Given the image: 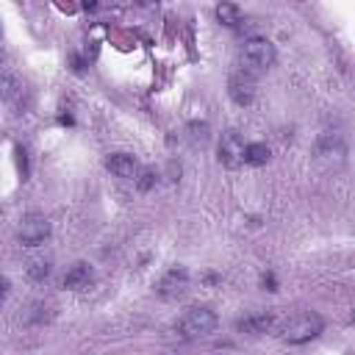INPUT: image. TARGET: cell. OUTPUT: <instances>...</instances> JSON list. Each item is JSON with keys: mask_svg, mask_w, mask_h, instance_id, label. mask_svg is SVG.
Returning a JSON list of instances; mask_svg holds the SVG:
<instances>
[{"mask_svg": "<svg viewBox=\"0 0 355 355\" xmlns=\"http://www.w3.org/2000/svg\"><path fill=\"white\" fill-rule=\"evenodd\" d=\"M275 59H278V50H275V45L270 42V39H264V37H253V39H247L245 45H242V53H239V61H242V67H245V72H267L272 64H275Z\"/></svg>", "mask_w": 355, "mask_h": 355, "instance_id": "obj_1", "label": "cell"}, {"mask_svg": "<svg viewBox=\"0 0 355 355\" xmlns=\"http://www.w3.org/2000/svg\"><path fill=\"white\" fill-rule=\"evenodd\" d=\"M214 327H216V314H214L208 305H194V308H189V311L183 314L181 325H178V330H181L183 338H203V336L214 333Z\"/></svg>", "mask_w": 355, "mask_h": 355, "instance_id": "obj_2", "label": "cell"}, {"mask_svg": "<svg viewBox=\"0 0 355 355\" xmlns=\"http://www.w3.org/2000/svg\"><path fill=\"white\" fill-rule=\"evenodd\" d=\"M322 330H325V322L319 314H300V316L289 319V325L283 327V341L286 344H308Z\"/></svg>", "mask_w": 355, "mask_h": 355, "instance_id": "obj_3", "label": "cell"}, {"mask_svg": "<svg viewBox=\"0 0 355 355\" xmlns=\"http://www.w3.org/2000/svg\"><path fill=\"white\" fill-rule=\"evenodd\" d=\"M17 239L23 247H39L50 239V222L42 214H26L17 227Z\"/></svg>", "mask_w": 355, "mask_h": 355, "instance_id": "obj_4", "label": "cell"}, {"mask_svg": "<svg viewBox=\"0 0 355 355\" xmlns=\"http://www.w3.org/2000/svg\"><path fill=\"white\" fill-rule=\"evenodd\" d=\"M216 159L225 170H239L245 164V139L239 131H225L216 145Z\"/></svg>", "mask_w": 355, "mask_h": 355, "instance_id": "obj_5", "label": "cell"}, {"mask_svg": "<svg viewBox=\"0 0 355 355\" xmlns=\"http://www.w3.org/2000/svg\"><path fill=\"white\" fill-rule=\"evenodd\" d=\"M156 292H159L161 300H181V297L189 292V272H186V267H172V270H167V272L161 275Z\"/></svg>", "mask_w": 355, "mask_h": 355, "instance_id": "obj_6", "label": "cell"}, {"mask_svg": "<svg viewBox=\"0 0 355 355\" xmlns=\"http://www.w3.org/2000/svg\"><path fill=\"white\" fill-rule=\"evenodd\" d=\"M227 94H230V100L236 103V105H250L253 100H256V78L250 75V72H233L230 78H227Z\"/></svg>", "mask_w": 355, "mask_h": 355, "instance_id": "obj_7", "label": "cell"}, {"mask_svg": "<svg viewBox=\"0 0 355 355\" xmlns=\"http://www.w3.org/2000/svg\"><path fill=\"white\" fill-rule=\"evenodd\" d=\"M105 170L114 175V178H123V181H134L136 172H139V164L131 153H111L105 159Z\"/></svg>", "mask_w": 355, "mask_h": 355, "instance_id": "obj_8", "label": "cell"}, {"mask_svg": "<svg viewBox=\"0 0 355 355\" xmlns=\"http://www.w3.org/2000/svg\"><path fill=\"white\" fill-rule=\"evenodd\" d=\"M319 156L322 159H327V161H333V164H341L344 161V156H347V148H344V139L336 134V131H325L322 136H319Z\"/></svg>", "mask_w": 355, "mask_h": 355, "instance_id": "obj_9", "label": "cell"}, {"mask_svg": "<svg viewBox=\"0 0 355 355\" xmlns=\"http://www.w3.org/2000/svg\"><path fill=\"white\" fill-rule=\"evenodd\" d=\"M236 330L247 333V336H264L272 330V316L270 314H247L236 322Z\"/></svg>", "mask_w": 355, "mask_h": 355, "instance_id": "obj_10", "label": "cell"}, {"mask_svg": "<svg viewBox=\"0 0 355 355\" xmlns=\"http://www.w3.org/2000/svg\"><path fill=\"white\" fill-rule=\"evenodd\" d=\"M92 278H94L92 267H89L86 261H78V264H72V267L67 270V275H64V289L78 292V289L89 286V283H92Z\"/></svg>", "mask_w": 355, "mask_h": 355, "instance_id": "obj_11", "label": "cell"}, {"mask_svg": "<svg viewBox=\"0 0 355 355\" xmlns=\"http://www.w3.org/2000/svg\"><path fill=\"white\" fill-rule=\"evenodd\" d=\"M214 14H216V23L225 26V28H239L242 26V9L236 3H230V0H222Z\"/></svg>", "mask_w": 355, "mask_h": 355, "instance_id": "obj_12", "label": "cell"}, {"mask_svg": "<svg viewBox=\"0 0 355 355\" xmlns=\"http://www.w3.org/2000/svg\"><path fill=\"white\" fill-rule=\"evenodd\" d=\"M50 272H53V261L45 258V256H34V258H28V264H26V275H28L34 283H45V281L50 278Z\"/></svg>", "mask_w": 355, "mask_h": 355, "instance_id": "obj_13", "label": "cell"}, {"mask_svg": "<svg viewBox=\"0 0 355 355\" xmlns=\"http://www.w3.org/2000/svg\"><path fill=\"white\" fill-rule=\"evenodd\" d=\"M270 156H272V150H270V145H264V142L245 145V164H250V167H264V164L270 161Z\"/></svg>", "mask_w": 355, "mask_h": 355, "instance_id": "obj_14", "label": "cell"}, {"mask_svg": "<svg viewBox=\"0 0 355 355\" xmlns=\"http://www.w3.org/2000/svg\"><path fill=\"white\" fill-rule=\"evenodd\" d=\"M186 131H189V139H192V145H205L208 139H211V125L208 123H189L186 125Z\"/></svg>", "mask_w": 355, "mask_h": 355, "instance_id": "obj_15", "label": "cell"}, {"mask_svg": "<svg viewBox=\"0 0 355 355\" xmlns=\"http://www.w3.org/2000/svg\"><path fill=\"white\" fill-rule=\"evenodd\" d=\"M17 89H20V83H17L14 75L0 72V100H12L17 94Z\"/></svg>", "mask_w": 355, "mask_h": 355, "instance_id": "obj_16", "label": "cell"}, {"mask_svg": "<svg viewBox=\"0 0 355 355\" xmlns=\"http://www.w3.org/2000/svg\"><path fill=\"white\" fill-rule=\"evenodd\" d=\"M156 181H159V172H156V170H142V172H136V186H139V192H150V189L156 186Z\"/></svg>", "mask_w": 355, "mask_h": 355, "instance_id": "obj_17", "label": "cell"}, {"mask_svg": "<svg viewBox=\"0 0 355 355\" xmlns=\"http://www.w3.org/2000/svg\"><path fill=\"white\" fill-rule=\"evenodd\" d=\"M261 283H264V289H267V292H278V281H275V275H272V272H267V275L261 278Z\"/></svg>", "mask_w": 355, "mask_h": 355, "instance_id": "obj_18", "label": "cell"}, {"mask_svg": "<svg viewBox=\"0 0 355 355\" xmlns=\"http://www.w3.org/2000/svg\"><path fill=\"white\" fill-rule=\"evenodd\" d=\"M6 297H9V281H6V278H0V308H3Z\"/></svg>", "mask_w": 355, "mask_h": 355, "instance_id": "obj_19", "label": "cell"}, {"mask_svg": "<svg viewBox=\"0 0 355 355\" xmlns=\"http://www.w3.org/2000/svg\"><path fill=\"white\" fill-rule=\"evenodd\" d=\"M81 6H83L86 12H94V9H97V0H83V3H81Z\"/></svg>", "mask_w": 355, "mask_h": 355, "instance_id": "obj_20", "label": "cell"}, {"mask_svg": "<svg viewBox=\"0 0 355 355\" xmlns=\"http://www.w3.org/2000/svg\"><path fill=\"white\" fill-rule=\"evenodd\" d=\"M139 6H153V3H159V0H136Z\"/></svg>", "mask_w": 355, "mask_h": 355, "instance_id": "obj_21", "label": "cell"}]
</instances>
